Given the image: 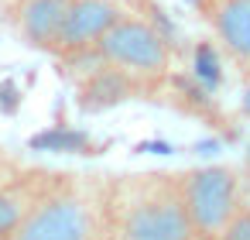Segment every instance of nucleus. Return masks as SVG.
<instances>
[{"instance_id":"9","label":"nucleus","mask_w":250,"mask_h":240,"mask_svg":"<svg viewBox=\"0 0 250 240\" xmlns=\"http://www.w3.org/2000/svg\"><path fill=\"white\" fill-rule=\"evenodd\" d=\"M55 178V175H52ZM52 185V182H48ZM48 185H42V189H24V182H7V185H0V240H7L11 233H14V226L21 223V216L28 213V206L48 189Z\"/></svg>"},{"instance_id":"4","label":"nucleus","mask_w":250,"mask_h":240,"mask_svg":"<svg viewBox=\"0 0 250 240\" xmlns=\"http://www.w3.org/2000/svg\"><path fill=\"white\" fill-rule=\"evenodd\" d=\"M89 52L106 65H117V69H124L130 76H147V79L165 76L168 65H171L168 38L144 18H124L120 14L100 35V42Z\"/></svg>"},{"instance_id":"7","label":"nucleus","mask_w":250,"mask_h":240,"mask_svg":"<svg viewBox=\"0 0 250 240\" xmlns=\"http://www.w3.org/2000/svg\"><path fill=\"white\" fill-rule=\"evenodd\" d=\"M65 11H69V0H24V4L18 7V14H14L18 35H21L28 45L52 52Z\"/></svg>"},{"instance_id":"5","label":"nucleus","mask_w":250,"mask_h":240,"mask_svg":"<svg viewBox=\"0 0 250 240\" xmlns=\"http://www.w3.org/2000/svg\"><path fill=\"white\" fill-rule=\"evenodd\" d=\"M199 11L226 59L250 76V0H199Z\"/></svg>"},{"instance_id":"10","label":"nucleus","mask_w":250,"mask_h":240,"mask_svg":"<svg viewBox=\"0 0 250 240\" xmlns=\"http://www.w3.org/2000/svg\"><path fill=\"white\" fill-rule=\"evenodd\" d=\"M216 240H250V206H240V209L226 219V226L219 230Z\"/></svg>"},{"instance_id":"6","label":"nucleus","mask_w":250,"mask_h":240,"mask_svg":"<svg viewBox=\"0 0 250 240\" xmlns=\"http://www.w3.org/2000/svg\"><path fill=\"white\" fill-rule=\"evenodd\" d=\"M117 18H120V11L113 0H69V11L59 24L52 52H62V55L89 52Z\"/></svg>"},{"instance_id":"2","label":"nucleus","mask_w":250,"mask_h":240,"mask_svg":"<svg viewBox=\"0 0 250 240\" xmlns=\"http://www.w3.org/2000/svg\"><path fill=\"white\" fill-rule=\"evenodd\" d=\"M117 240H195L178 175H134L110 189Z\"/></svg>"},{"instance_id":"3","label":"nucleus","mask_w":250,"mask_h":240,"mask_svg":"<svg viewBox=\"0 0 250 240\" xmlns=\"http://www.w3.org/2000/svg\"><path fill=\"white\" fill-rule=\"evenodd\" d=\"M178 196L195 240H216L226 219L243 206L240 172L233 165H202L178 175Z\"/></svg>"},{"instance_id":"8","label":"nucleus","mask_w":250,"mask_h":240,"mask_svg":"<svg viewBox=\"0 0 250 240\" xmlns=\"http://www.w3.org/2000/svg\"><path fill=\"white\" fill-rule=\"evenodd\" d=\"M103 69L83 86V110H106V107H113V103H124V100H130V93H134V83H130V72H124V69H117V65H106V62H100Z\"/></svg>"},{"instance_id":"1","label":"nucleus","mask_w":250,"mask_h":240,"mask_svg":"<svg viewBox=\"0 0 250 240\" xmlns=\"http://www.w3.org/2000/svg\"><path fill=\"white\" fill-rule=\"evenodd\" d=\"M110 189H96L76 175H55L7 240H110Z\"/></svg>"}]
</instances>
